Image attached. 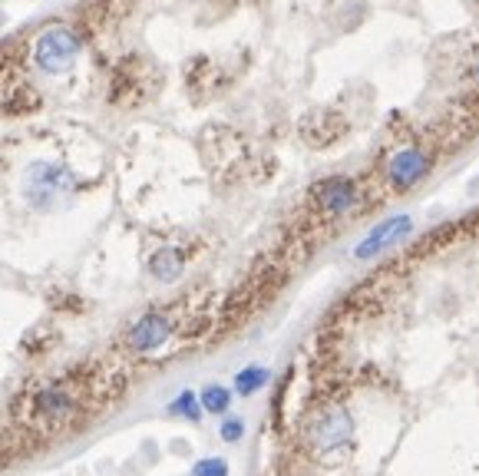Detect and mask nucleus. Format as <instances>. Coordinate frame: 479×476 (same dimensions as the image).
<instances>
[{
	"mask_svg": "<svg viewBox=\"0 0 479 476\" xmlns=\"http://www.w3.org/2000/svg\"><path fill=\"white\" fill-rule=\"evenodd\" d=\"M354 437H357L354 413L340 401H317L301 423V444H305L307 454L321 456V460L348 454L354 446Z\"/></svg>",
	"mask_w": 479,
	"mask_h": 476,
	"instance_id": "f257e3e1",
	"label": "nucleus"
},
{
	"mask_svg": "<svg viewBox=\"0 0 479 476\" xmlns=\"http://www.w3.org/2000/svg\"><path fill=\"white\" fill-rule=\"evenodd\" d=\"M179 335V321L169 311H142L139 318H132V325L122 331V347L132 357H153L155 351H163L172 337Z\"/></svg>",
	"mask_w": 479,
	"mask_h": 476,
	"instance_id": "f03ea898",
	"label": "nucleus"
},
{
	"mask_svg": "<svg viewBox=\"0 0 479 476\" xmlns=\"http://www.w3.org/2000/svg\"><path fill=\"white\" fill-rule=\"evenodd\" d=\"M414 228H416V222L410 212H397V216L381 218V222H377L371 232H364V238L354 245V259L377 261L381 255H387V251H393L397 245H403L407 238L414 235Z\"/></svg>",
	"mask_w": 479,
	"mask_h": 476,
	"instance_id": "7ed1b4c3",
	"label": "nucleus"
},
{
	"mask_svg": "<svg viewBox=\"0 0 479 476\" xmlns=\"http://www.w3.org/2000/svg\"><path fill=\"white\" fill-rule=\"evenodd\" d=\"M433 152L424 149V146H400L387 159V169H383V179L391 185L393 192H410L420 183H426V175L433 173Z\"/></svg>",
	"mask_w": 479,
	"mask_h": 476,
	"instance_id": "20e7f679",
	"label": "nucleus"
},
{
	"mask_svg": "<svg viewBox=\"0 0 479 476\" xmlns=\"http://www.w3.org/2000/svg\"><path fill=\"white\" fill-rule=\"evenodd\" d=\"M311 199L321 216L327 218H344L357 212L360 206V185L350 175H327L321 183L311 185Z\"/></svg>",
	"mask_w": 479,
	"mask_h": 476,
	"instance_id": "39448f33",
	"label": "nucleus"
},
{
	"mask_svg": "<svg viewBox=\"0 0 479 476\" xmlns=\"http://www.w3.org/2000/svg\"><path fill=\"white\" fill-rule=\"evenodd\" d=\"M77 50H80L77 37L66 30V27H54V30H46L37 40L33 56H37L40 70H46V73H66L73 66V60H77Z\"/></svg>",
	"mask_w": 479,
	"mask_h": 476,
	"instance_id": "423d86ee",
	"label": "nucleus"
},
{
	"mask_svg": "<svg viewBox=\"0 0 479 476\" xmlns=\"http://www.w3.org/2000/svg\"><path fill=\"white\" fill-rule=\"evenodd\" d=\"M182 271H186V251L179 249V245H163L159 251H153V259H149V275H153L159 285L179 282Z\"/></svg>",
	"mask_w": 479,
	"mask_h": 476,
	"instance_id": "0eeeda50",
	"label": "nucleus"
},
{
	"mask_svg": "<svg viewBox=\"0 0 479 476\" xmlns=\"http://www.w3.org/2000/svg\"><path fill=\"white\" fill-rule=\"evenodd\" d=\"M268 380H272V370L265 368V364H245V368L231 378V394H239V397H255L258 390L268 387Z\"/></svg>",
	"mask_w": 479,
	"mask_h": 476,
	"instance_id": "6e6552de",
	"label": "nucleus"
},
{
	"mask_svg": "<svg viewBox=\"0 0 479 476\" xmlns=\"http://www.w3.org/2000/svg\"><path fill=\"white\" fill-rule=\"evenodd\" d=\"M231 401H235V394H231V387H225V384H206V387L198 390L202 413H208V417H229Z\"/></svg>",
	"mask_w": 479,
	"mask_h": 476,
	"instance_id": "1a4fd4ad",
	"label": "nucleus"
},
{
	"mask_svg": "<svg viewBox=\"0 0 479 476\" xmlns=\"http://www.w3.org/2000/svg\"><path fill=\"white\" fill-rule=\"evenodd\" d=\"M165 411H169V417H182V421H192V423L202 421V404H198L196 390H179V397H172Z\"/></svg>",
	"mask_w": 479,
	"mask_h": 476,
	"instance_id": "9d476101",
	"label": "nucleus"
},
{
	"mask_svg": "<svg viewBox=\"0 0 479 476\" xmlns=\"http://www.w3.org/2000/svg\"><path fill=\"white\" fill-rule=\"evenodd\" d=\"M245 421L241 417H235V413H229V417H222V423H218V437H222V444H241L245 440Z\"/></svg>",
	"mask_w": 479,
	"mask_h": 476,
	"instance_id": "9b49d317",
	"label": "nucleus"
},
{
	"mask_svg": "<svg viewBox=\"0 0 479 476\" xmlns=\"http://www.w3.org/2000/svg\"><path fill=\"white\" fill-rule=\"evenodd\" d=\"M189 476H229V460L225 456H206V460H196Z\"/></svg>",
	"mask_w": 479,
	"mask_h": 476,
	"instance_id": "f8f14e48",
	"label": "nucleus"
},
{
	"mask_svg": "<svg viewBox=\"0 0 479 476\" xmlns=\"http://www.w3.org/2000/svg\"><path fill=\"white\" fill-rule=\"evenodd\" d=\"M469 80H473V87L479 89V60L473 64V70H469Z\"/></svg>",
	"mask_w": 479,
	"mask_h": 476,
	"instance_id": "ddd939ff",
	"label": "nucleus"
}]
</instances>
